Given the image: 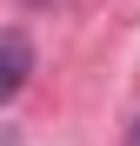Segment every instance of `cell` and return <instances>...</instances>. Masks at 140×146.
Masks as SVG:
<instances>
[{
  "label": "cell",
  "instance_id": "1",
  "mask_svg": "<svg viewBox=\"0 0 140 146\" xmlns=\"http://www.w3.org/2000/svg\"><path fill=\"white\" fill-rule=\"evenodd\" d=\"M27 73H33V40L20 27H0V106L27 86Z\"/></svg>",
  "mask_w": 140,
  "mask_h": 146
},
{
  "label": "cell",
  "instance_id": "2",
  "mask_svg": "<svg viewBox=\"0 0 140 146\" xmlns=\"http://www.w3.org/2000/svg\"><path fill=\"white\" fill-rule=\"evenodd\" d=\"M33 7H47V0H33Z\"/></svg>",
  "mask_w": 140,
  "mask_h": 146
}]
</instances>
